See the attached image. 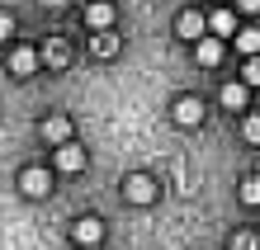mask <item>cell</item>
<instances>
[{
  "instance_id": "obj_9",
  "label": "cell",
  "mask_w": 260,
  "mask_h": 250,
  "mask_svg": "<svg viewBox=\"0 0 260 250\" xmlns=\"http://www.w3.org/2000/svg\"><path fill=\"white\" fill-rule=\"evenodd\" d=\"M194 57H199V66H218V61H222V38H199Z\"/></svg>"
},
{
  "instance_id": "obj_4",
  "label": "cell",
  "mask_w": 260,
  "mask_h": 250,
  "mask_svg": "<svg viewBox=\"0 0 260 250\" xmlns=\"http://www.w3.org/2000/svg\"><path fill=\"white\" fill-rule=\"evenodd\" d=\"M123 194H128V203H151V198H156V180H151V175H128Z\"/></svg>"
},
{
  "instance_id": "obj_8",
  "label": "cell",
  "mask_w": 260,
  "mask_h": 250,
  "mask_svg": "<svg viewBox=\"0 0 260 250\" xmlns=\"http://www.w3.org/2000/svg\"><path fill=\"white\" fill-rule=\"evenodd\" d=\"M208 28H213L218 38H232V33H237V10H227V5L213 10V14H208Z\"/></svg>"
},
{
  "instance_id": "obj_13",
  "label": "cell",
  "mask_w": 260,
  "mask_h": 250,
  "mask_svg": "<svg viewBox=\"0 0 260 250\" xmlns=\"http://www.w3.org/2000/svg\"><path fill=\"white\" fill-rule=\"evenodd\" d=\"M237 52L260 57V28H237Z\"/></svg>"
},
{
  "instance_id": "obj_18",
  "label": "cell",
  "mask_w": 260,
  "mask_h": 250,
  "mask_svg": "<svg viewBox=\"0 0 260 250\" xmlns=\"http://www.w3.org/2000/svg\"><path fill=\"white\" fill-rule=\"evenodd\" d=\"M10 33H14V19H10V14H5V10H0V43H5Z\"/></svg>"
},
{
  "instance_id": "obj_2",
  "label": "cell",
  "mask_w": 260,
  "mask_h": 250,
  "mask_svg": "<svg viewBox=\"0 0 260 250\" xmlns=\"http://www.w3.org/2000/svg\"><path fill=\"white\" fill-rule=\"evenodd\" d=\"M19 189L28 198H48L52 194V180H48V170H43V165H28L24 175H19Z\"/></svg>"
},
{
  "instance_id": "obj_15",
  "label": "cell",
  "mask_w": 260,
  "mask_h": 250,
  "mask_svg": "<svg viewBox=\"0 0 260 250\" xmlns=\"http://www.w3.org/2000/svg\"><path fill=\"white\" fill-rule=\"evenodd\" d=\"M241 132H246V142H260V114H251L246 123H241Z\"/></svg>"
},
{
  "instance_id": "obj_7",
  "label": "cell",
  "mask_w": 260,
  "mask_h": 250,
  "mask_svg": "<svg viewBox=\"0 0 260 250\" xmlns=\"http://www.w3.org/2000/svg\"><path fill=\"white\" fill-rule=\"evenodd\" d=\"M38 61H43V57H38L34 48H14V52H10V71H14V76H34Z\"/></svg>"
},
{
  "instance_id": "obj_10",
  "label": "cell",
  "mask_w": 260,
  "mask_h": 250,
  "mask_svg": "<svg viewBox=\"0 0 260 250\" xmlns=\"http://www.w3.org/2000/svg\"><path fill=\"white\" fill-rule=\"evenodd\" d=\"M175 28H180V38H194V43H199V38H204V28H208V19H204L199 10H185Z\"/></svg>"
},
{
  "instance_id": "obj_14",
  "label": "cell",
  "mask_w": 260,
  "mask_h": 250,
  "mask_svg": "<svg viewBox=\"0 0 260 250\" xmlns=\"http://www.w3.org/2000/svg\"><path fill=\"white\" fill-rule=\"evenodd\" d=\"M241 203H251V208L260 203V175H246V180H241Z\"/></svg>"
},
{
  "instance_id": "obj_19",
  "label": "cell",
  "mask_w": 260,
  "mask_h": 250,
  "mask_svg": "<svg viewBox=\"0 0 260 250\" xmlns=\"http://www.w3.org/2000/svg\"><path fill=\"white\" fill-rule=\"evenodd\" d=\"M237 10L241 14H260V0H237Z\"/></svg>"
},
{
  "instance_id": "obj_12",
  "label": "cell",
  "mask_w": 260,
  "mask_h": 250,
  "mask_svg": "<svg viewBox=\"0 0 260 250\" xmlns=\"http://www.w3.org/2000/svg\"><path fill=\"white\" fill-rule=\"evenodd\" d=\"M246 99H251L246 81H232V85H222V104H227V109H246Z\"/></svg>"
},
{
  "instance_id": "obj_6",
  "label": "cell",
  "mask_w": 260,
  "mask_h": 250,
  "mask_svg": "<svg viewBox=\"0 0 260 250\" xmlns=\"http://www.w3.org/2000/svg\"><path fill=\"white\" fill-rule=\"evenodd\" d=\"M85 24L104 33V28L114 24V5H109V0H90V5H85Z\"/></svg>"
},
{
  "instance_id": "obj_3",
  "label": "cell",
  "mask_w": 260,
  "mask_h": 250,
  "mask_svg": "<svg viewBox=\"0 0 260 250\" xmlns=\"http://www.w3.org/2000/svg\"><path fill=\"white\" fill-rule=\"evenodd\" d=\"M43 142L67 147V142H71V118H67V114H48V118H43Z\"/></svg>"
},
{
  "instance_id": "obj_16",
  "label": "cell",
  "mask_w": 260,
  "mask_h": 250,
  "mask_svg": "<svg viewBox=\"0 0 260 250\" xmlns=\"http://www.w3.org/2000/svg\"><path fill=\"white\" fill-rule=\"evenodd\" d=\"M241 76H246V85H260V57H246V71Z\"/></svg>"
},
{
  "instance_id": "obj_11",
  "label": "cell",
  "mask_w": 260,
  "mask_h": 250,
  "mask_svg": "<svg viewBox=\"0 0 260 250\" xmlns=\"http://www.w3.org/2000/svg\"><path fill=\"white\" fill-rule=\"evenodd\" d=\"M199 118H204V104H199L194 95H185V99L175 104V123H180V128H194Z\"/></svg>"
},
{
  "instance_id": "obj_1",
  "label": "cell",
  "mask_w": 260,
  "mask_h": 250,
  "mask_svg": "<svg viewBox=\"0 0 260 250\" xmlns=\"http://www.w3.org/2000/svg\"><path fill=\"white\" fill-rule=\"evenodd\" d=\"M100 236H104V222H100V217H76V222H71V241H76V250H95Z\"/></svg>"
},
{
  "instance_id": "obj_17",
  "label": "cell",
  "mask_w": 260,
  "mask_h": 250,
  "mask_svg": "<svg viewBox=\"0 0 260 250\" xmlns=\"http://www.w3.org/2000/svg\"><path fill=\"white\" fill-rule=\"evenodd\" d=\"M43 57H48V61H52V66H62V61H67V48H62V43H52V48H48V52H43Z\"/></svg>"
},
{
  "instance_id": "obj_5",
  "label": "cell",
  "mask_w": 260,
  "mask_h": 250,
  "mask_svg": "<svg viewBox=\"0 0 260 250\" xmlns=\"http://www.w3.org/2000/svg\"><path fill=\"white\" fill-rule=\"evenodd\" d=\"M57 170H67V175H76V170H85V147H76V142L57 147Z\"/></svg>"
}]
</instances>
